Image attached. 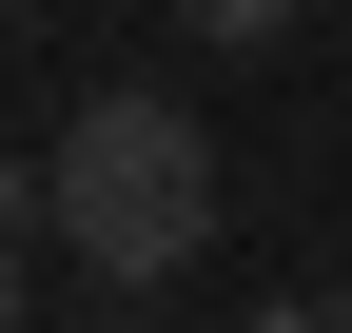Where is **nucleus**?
Instances as JSON below:
<instances>
[{
  "instance_id": "nucleus-1",
  "label": "nucleus",
  "mask_w": 352,
  "mask_h": 333,
  "mask_svg": "<svg viewBox=\"0 0 352 333\" xmlns=\"http://www.w3.org/2000/svg\"><path fill=\"white\" fill-rule=\"evenodd\" d=\"M39 235H59L98 294H157V275L215 255V138L176 98H78L39 138Z\"/></svg>"
},
{
  "instance_id": "nucleus-2",
  "label": "nucleus",
  "mask_w": 352,
  "mask_h": 333,
  "mask_svg": "<svg viewBox=\"0 0 352 333\" xmlns=\"http://www.w3.org/2000/svg\"><path fill=\"white\" fill-rule=\"evenodd\" d=\"M294 20H314V0H176V39H215V59H274Z\"/></svg>"
},
{
  "instance_id": "nucleus-3",
  "label": "nucleus",
  "mask_w": 352,
  "mask_h": 333,
  "mask_svg": "<svg viewBox=\"0 0 352 333\" xmlns=\"http://www.w3.org/2000/svg\"><path fill=\"white\" fill-rule=\"evenodd\" d=\"M254 333H352V294H274V314H254Z\"/></svg>"
},
{
  "instance_id": "nucleus-4",
  "label": "nucleus",
  "mask_w": 352,
  "mask_h": 333,
  "mask_svg": "<svg viewBox=\"0 0 352 333\" xmlns=\"http://www.w3.org/2000/svg\"><path fill=\"white\" fill-rule=\"evenodd\" d=\"M20 255H39V235H0V333H20Z\"/></svg>"
}]
</instances>
